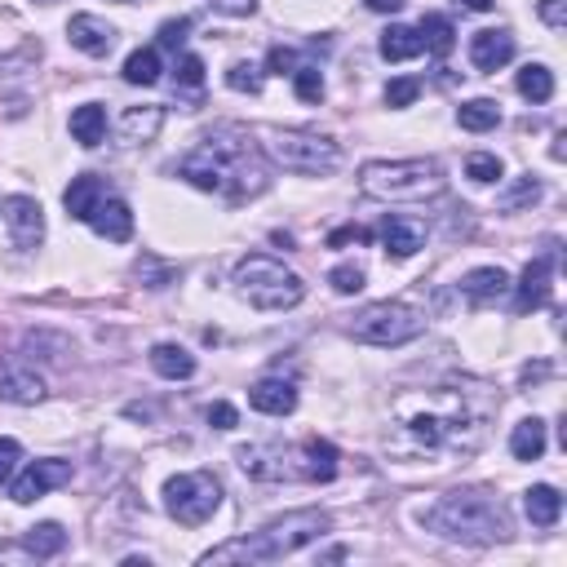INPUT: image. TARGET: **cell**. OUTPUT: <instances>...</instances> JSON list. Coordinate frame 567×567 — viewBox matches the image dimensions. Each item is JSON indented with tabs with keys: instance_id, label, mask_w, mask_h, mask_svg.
Segmentation results:
<instances>
[{
	"instance_id": "836d02e7",
	"label": "cell",
	"mask_w": 567,
	"mask_h": 567,
	"mask_svg": "<svg viewBox=\"0 0 567 567\" xmlns=\"http://www.w3.org/2000/svg\"><path fill=\"white\" fill-rule=\"evenodd\" d=\"M137 279L147 284V289H169V284L178 279V270L165 266V262H156V257H142V262H137Z\"/></svg>"
},
{
	"instance_id": "7a4b0ae2",
	"label": "cell",
	"mask_w": 567,
	"mask_h": 567,
	"mask_svg": "<svg viewBox=\"0 0 567 567\" xmlns=\"http://www.w3.org/2000/svg\"><path fill=\"white\" fill-rule=\"evenodd\" d=\"M178 178H186L191 186H200L208 195H222V200L240 204L266 186V160H262L249 129L222 124L208 137H200V147H191L182 156Z\"/></svg>"
},
{
	"instance_id": "cb8c5ba5",
	"label": "cell",
	"mask_w": 567,
	"mask_h": 567,
	"mask_svg": "<svg viewBox=\"0 0 567 567\" xmlns=\"http://www.w3.org/2000/svg\"><path fill=\"white\" fill-rule=\"evenodd\" d=\"M71 137L81 142V147H98V142L107 137V111L98 102H85L71 111Z\"/></svg>"
},
{
	"instance_id": "ac0fdd59",
	"label": "cell",
	"mask_w": 567,
	"mask_h": 567,
	"mask_svg": "<svg viewBox=\"0 0 567 567\" xmlns=\"http://www.w3.org/2000/svg\"><path fill=\"white\" fill-rule=\"evenodd\" d=\"M107 200V182L98 178V173H85V178H71V186L62 191V204H67V213L76 222H89L94 218V208Z\"/></svg>"
},
{
	"instance_id": "484cf974",
	"label": "cell",
	"mask_w": 567,
	"mask_h": 567,
	"mask_svg": "<svg viewBox=\"0 0 567 567\" xmlns=\"http://www.w3.org/2000/svg\"><path fill=\"white\" fill-rule=\"evenodd\" d=\"M417 36H421V49H425V53H435V58H448L453 45H457V27H453L444 14H425Z\"/></svg>"
},
{
	"instance_id": "7c38bea8",
	"label": "cell",
	"mask_w": 567,
	"mask_h": 567,
	"mask_svg": "<svg viewBox=\"0 0 567 567\" xmlns=\"http://www.w3.org/2000/svg\"><path fill=\"white\" fill-rule=\"evenodd\" d=\"M0 213H5V227L14 236L19 249H40L45 240V213L32 195H10L5 204H0Z\"/></svg>"
},
{
	"instance_id": "3957f363",
	"label": "cell",
	"mask_w": 567,
	"mask_h": 567,
	"mask_svg": "<svg viewBox=\"0 0 567 567\" xmlns=\"http://www.w3.org/2000/svg\"><path fill=\"white\" fill-rule=\"evenodd\" d=\"M328 528H333V519L324 510H293L284 519H270L262 532H249L240 541H227L218 550H208L200 563H279V558L315 545Z\"/></svg>"
},
{
	"instance_id": "83f0119b",
	"label": "cell",
	"mask_w": 567,
	"mask_h": 567,
	"mask_svg": "<svg viewBox=\"0 0 567 567\" xmlns=\"http://www.w3.org/2000/svg\"><path fill=\"white\" fill-rule=\"evenodd\" d=\"M457 120H461V129H470V133H487V129L502 124V107H496L492 98H470V102L457 107Z\"/></svg>"
},
{
	"instance_id": "7bdbcfd3",
	"label": "cell",
	"mask_w": 567,
	"mask_h": 567,
	"mask_svg": "<svg viewBox=\"0 0 567 567\" xmlns=\"http://www.w3.org/2000/svg\"><path fill=\"white\" fill-rule=\"evenodd\" d=\"M208 425H213V431H236L240 412H236L231 403H213V408H208Z\"/></svg>"
},
{
	"instance_id": "4fadbf2b",
	"label": "cell",
	"mask_w": 567,
	"mask_h": 567,
	"mask_svg": "<svg viewBox=\"0 0 567 567\" xmlns=\"http://www.w3.org/2000/svg\"><path fill=\"white\" fill-rule=\"evenodd\" d=\"M0 399L5 403H40L45 377L27 360H0Z\"/></svg>"
},
{
	"instance_id": "8992f818",
	"label": "cell",
	"mask_w": 567,
	"mask_h": 567,
	"mask_svg": "<svg viewBox=\"0 0 567 567\" xmlns=\"http://www.w3.org/2000/svg\"><path fill=\"white\" fill-rule=\"evenodd\" d=\"M236 293L257 311H293L306 298V284L284 262H275L266 253H249L236 266Z\"/></svg>"
},
{
	"instance_id": "f35d334b",
	"label": "cell",
	"mask_w": 567,
	"mask_h": 567,
	"mask_svg": "<svg viewBox=\"0 0 567 567\" xmlns=\"http://www.w3.org/2000/svg\"><path fill=\"white\" fill-rule=\"evenodd\" d=\"M19 461H23V444L0 435V487H5V483L19 474Z\"/></svg>"
},
{
	"instance_id": "bcb514c9",
	"label": "cell",
	"mask_w": 567,
	"mask_h": 567,
	"mask_svg": "<svg viewBox=\"0 0 567 567\" xmlns=\"http://www.w3.org/2000/svg\"><path fill=\"white\" fill-rule=\"evenodd\" d=\"M541 19L550 27H567V0H541Z\"/></svg>"
},
{
	"instance_id": "d590c367",
	"label": "cell",
	"mask_w": 567,
	"mask_h": 567,
	"mask_svg": "<svg viewBox=\"0 0 567 567\" xmlns=\"http://www.w3.org/2000/svg\"><path fill=\"white\" fill-rule=\"evenodd\" d=\"M328 284H333V289L341 293V298H350V293H360L364 289V270L360 266H333V275H328Z\"/></svg>"
},
{
	"instance_id": "ab89813d",
	"label": "cell",
	"mask_w": 567,
	"mask_h": 567,
	"mask_svg": "<svg viewBox=\"0 0 567 567\" xmlns=\"http://www.w3.org/2000/svg\"><path fill=\"white\" fill-rule=\"evenodd\" d=\"M417 94H421V81H412V76L390 81V85H386V107H412Z\"/></svg>"
},
{
	"instance_id": "816d5d0a",
	"label": "cell",
	"mask_w": 567,
	"mask_h": 567,
	"mask_svg": "<svg viewBox=\"0 0 567 567\" xmlns=\"http://www.w3.org/2000/svg\"><path fill=\"white\" fill-rule=\"evenodd\" d=\"M124 5H129V0H124Z\"/></svg>"
},
{
	"instance_id": "2e32d148",
	"label": "cell",
	"mask_w": 567,
	"mask_h": 567,
	"mask_svg": "<svg viewBox=\"0 0 567 567\" xmlns=\"http://www.w3.org/2000/svg\"><path fill=\"white\" fill-rule=\"evenodd\" d=\"M550 270H554V257H550V253L536 257V262H528V270H523V279H519V298H515V311H519V315L541 311V306L550 302Z\"/></svg>"
},
{
	"instance_id": "e575fe53",
	"label": "cell",
	"mask_w": 567,
	"mask_h": 567,
	"mask_svg": "<svg viewBox=\"0 0 567 567\" xmlns=\"http://www.w3.org/2000/svg\"><path fill=\"white\" fill-rule=\"evenodd\" d=\"M536 200H541V182H536V178H519V182L502 195V208H506V213H515V208L536 204Z\"/></svg>"
},
{
	"instance_id": "4316f807",
	"label": "cell",
	"mask_w": 567,
	"mask_h": 567,
	"mask_svg": "<svg viewBox=\"0 0 567 567\" xmlns=\"http://www.w3.org/2000/svg\"><path fill=\"white\" fill-rule=\"evenodd\" d=\"M510 453H515V461H541V453H545V421H536V417L519 421L515 435H510Z\"/></svg>"
},
{
	"instance_id": "f907efd6",
	"label": "cell",
	"mask_w": 567,
	"mask_h": 567,
	"mask_svg": "<svg viewBox=\"0 0 567 567\" xmlns=\"http://www.w3.org/2000/svg\"><path fill=\"white\" fill-rule=\"evenodd\" d=\"M40 5H53V0H40Z\"/></svg>"
},
{
	"instance_id": "d6a6232c",
	"label": "cell",
	"mask_w": 567,
	"mask_h": 567,
	"mask_svg": "<svg viewBox=\"0 0 567 567\" xmlns=\"http://www.w3.org/2000/svg\"><path fill=\"white\" fill-rule=\"evenodd\" d=\"M293 89H298L302 102H319V98H324V76H319V67L302 62V67L293 71Z\"/></svg>"
},
{
	"instance_id": "ba28073f",
	"label": "cell",
	"mask_w": 567,
	"mask_h": 567,
	"mask_svg": "<svg viewBox=\"0 0 567 567\" xmlns=\"http://www.w3.org/2000/svg\"><path fill=\"white\" fill-rule=\"evenodd\" d=\"M222 506V483L218 474L208 470H191V474H178L165 483V510L182 523V528H200L218 515Z\"/></svg>"
},
{
	"instance_id": "4dcf8cb0",
	"label": "cell",
	"mask_w": 567,
	"mask_h": 567,
	"mask_svg": "<svg viewBox=\"0 0 567 567\" xmlns=\"http://www.w3.org/2000/svg\"><path fill=\"white\" fill-rule=\"evenodd\" d=\"M23 545H27L36 558H53V554L67 550V532H62V523H36V528H27Z\"/></svg>"
},
{
	"instance_id": "681fc988",
	"label": "cell",
	"mask_w": 567,
	"mask_h": 567,
	"mask_svg": "<svg viewBox=\"0 0 567 567\" xmlns=\"http://www.w3.org/2000/svg\"><path fill=\"white\" fill-rule=\"evenodd\" d=\"M457 5H466V10H474V14H487L496 0H457Z\"/></svg>"
},
{
	"instance_id": "7dc6e473",
	"label": "cell",
	"mask_w": 567,
	"mask_h": 567,
	"mask_svg": "<svg viewBox=\"0 0 567 567\" xmlns=\"http://www.w3.org/2000/svg\"><path fill=\"white\" fill-rule=\"evenodd\" d=\"M346 240H369V231H360V227H341V231H333V240H328V244L337 249V244H346Z\"/></svg>"
},
{
	"instance_id": "1f68e13d",
	"label": "cell",
	"mask_w": 567,
	"mask_h": 567,
	"mask_svg": "<svg viewBox=\"0 0 567 567\" xmlns=\"http://www.w3.org/2000/svg\"><path fill=\"white\" fill-rule=\"evenodd\" d=\"M421 53V36L412 32V27H390L386 36H382V58L386 62H408V58H417Z\"/></svg>"
},
{
	"instance_id": "f1b7e54d",
	"label": "cell",
	"mask_w": 567,
	"mask_h": 567,
	"mask_svg": "<svg viewBox=\"0 0 567 567\" xmlns=\"http://www.w3.org/2000/svg\"><path fill=\"white\" fill-rule=\"evenodd\" d=\"M160 49H133L124 58V81L129 85H156L160 81Z\"/></svg>"
},
{
	"instance_id": "ee69618b",
	"label": "cell",
	"mask_w": 567,
	"mask_h": 567,
	"mask_svg": "<svg viewBox=\"0 0 567 567\" xmlns=\"http://www.w3.org/2000/svg\"><path fill=\"white\" fill-rule=\"evenodd\" d=\"M186 32H191V19H178V23H165V27H160V45H165V49H178V45L186 40Z\"/></svg>"
},
{
	"instance_id": "44dd1931",
	"label": "cell",
	"mask_w": 567,
	"mask_h": 567,
	"mask_svg": "<svg viewBox=\"0 0 567 567\" xmlns=\"http://www.w3.org/2000/svg\"><path fill=\"white\" fill-rule=\"evenodd\" d=\"M165 124V107H129L120 116V142L124 147H142V142H152Z\"/></svg>"
},
{
	"instance_id": "6da1fadb",
	"label": "cell",
	"mask_w": 567,
	"mask_h": 567,
	"mask_svg": "<svg viewBox=\"0 0 567 567\" xmlns=\"http://www.w3.org/2000/svg\"><path fill=\"white\" fill-rule=\"evenodd\" d=\"M496 412V399L487 386L457 382V386H435L421 395H403L395 403L399 435L412 453L439 457V453H474L487 435V421Z\"/></svg>"
},
{
	"instance_id": "5b68a950",
	"label": "cell",
	"mask_w": 567,
	"mask_h": 567,
	"mask_svg": "<svg viewBox=\"0 0 567 567\" xmlns=\"http://www.w3.org/2000/svg\"><path fill=\"white\" fill-rule=\"evenodd\" d=\"M240 470L266 483H328L337 474V448L328 439L302 444H249L236 453Z\"/></svg>"
},
{
	"instance_id": "8d00e7d4",
	"label": "cell",
	"mask_w": 567,
	"mask_h": 567,
	"mask_svg": "<svg viewBox=\"0 0 567 567\" xmlns=\"http://www.w3.org/2000/svg\"><path fill=\"white\" fill-rule=\"evenodd\" d=\"M227 85H231L236 94H257V89H262V76H257L253 62H236V67L227 71Z\"/></svg>"
},
{
	"instance_id": "c3c4849f",
	"label": "cell",
	"mask_w": 567,
	"mask_h": 567,
	"mask_svg": "<svg viewBox=\"0 0 567 567\" xmlns=\"http://www.w3.org/2000/svg\"><path fill=\"white\" fill-rule=\"evenodd\" d=\"M369 10H377V14H395V10H403V0H369Z\"/></svg>"
},
{
	"instance_id": "f546056e",
	"label": "cell",
	"mask_w": 567,
	"mask_h": 567,
	"mask_svg": "<svg viewBox=\"0 0 567 567\" xmlns=\"http://www.w3.org/2000/svg\"><path fill=\"white\" fill-rule=\"evenodd\" d=\"M519 94H523L528 102H550V98H554V71L541 67V62H528V67L519 71Z\"/></svg>"
},
{
	"instance_id": "52a82bcc",
	"label": "cell",
	"mask_w": 567,
	"mask_h": 567,
	"mask_svg": "<svg viewBox=\"0 0 567 567\" xmlns=\"http://www.w3.org/2000/svg\"><path fill=\"white\" fill-rule=\"evenodd\" d=\"M360 191L373 200H431L444 191L435 160H373L360 169Z\"/></svg>"
},
{
	"instance_id": "b9f144b4",
	"label": "cell",
	"mask_w": 567,
	"mask_h": 567,
	"mask_svg": "<svg viewBox=\"0 0 567 567\" xmlns=\"http://www.w3.org/2000/svg\"><path fill=\"white\" fill-rule=\"evenodd\" d=\"M266 67L275 71V76H293V71H298L302 62H298V53H293L289 45H275V49H270V58H266Z\"/></svg>"
},
{
	"instance_id": "d4e9b609",
	"label": "cell",
	"mask_w": 567,
	"mask_h": 567,
	"mask_svg": "<svg viewBox=\"0 0 567 567\" xmlns=\"http://www.w3.org/2000/svg\"><path fill=\"white\" fill-rule=\"evenodd\" d=\"M152 369H156L160 377H169V382H186V377L195 373V354H186V350L173 346V341H160V346L152 350Z\"/></svg>"
},
{
	"instance_id": "74e56055",
	"label": "cell",
	"mask_w": 567,
	"mask_h": 567,
	"mask_svg": "<svg viewBox=\"0 0 567 567\" xmlns=\"http://www.w3.org/2000/svg\"><path fill=\"white\" fill-rule=\"evenodd\" d=\"M466 178H474V182H483V186H487V182L502 178V160L479 152V156H470V160H466Z\"/></svg>"
},
{
	"instance_id": "d6986e66",
	"label": "cell",
	"mask_w": 567,
	"mask_h": 567,
	"mask_svg": "<svg viewBox=\"0 0 567 567\" xmlns=\"http://www.w3.org/2000/svg\"><path fill=\"white\" fill-rule=\"evenodd\" d=\"M515 58V36L510 32H479L470 40V62L479 71H502Z\"/></svg>"
},
{
	"instance_id": "277c9868",
	"label": "cell",
	"mask_w": 567,
	"mask_h": 567,
	"mask_svg": "<svg viewBox=\"0 0 567 567\" xmlns=\"http://www.w3.org/2000/svg\"><path fill=\"white\" fill-rule=\"evenodd\" d=\"M425 528L461 545H496L510 536V515L492 492L466 487V492L439 496V506L425 510Z\"/></svg>"
},
{
	"instance_id": "ffe728a7",
	"label": "cell",
	"mask_w": 567,
	"mask_h": 567,
	"mask_svg": "<svg viewBox=\"0 0 567 567\" xmlns=\"http://www.w3.org/2000/svg\"><path fill=\"white\" fill-rule=\"evenodd\" d=\"M89 227H94L102 240H111V244H124V240L133 236V213H129V204H124V200H111V195H107V200L94 208Z\"/></svg>"
},
{
	"instance_id": "30bf717a",
	"label": "cell",
	"mask_w": 567,
	"mask_h": 567,
	"mask_svg": "<svg viewBox=\"0 0 567 567\" xmlns=\"http://www.w3.org/2000/svg\"><path fill=\"white\" fill-rule=\"evenodd\" d=\"M421 333H425V315L403 302H377L360 311L350 324V337L369 346H403V341H417Z\"/></svg>"
},
{
	"instance_id": "8fae6325",
	"label": "cell",
	"mask_w": 567,
	"mask_h": 567,
	"mask_svg": "<svg viewBox=\"0 0 567 567\" xmlns=\"http://www.w3.org/2000/svg\"><path fill=\"white\" fill-rule=\"evenodd\" d=\"M62 483H71V461L45 457V461H32L19 479H10V496H14L19 506H32V502H40L45 492H53Z\"/></svg>"
},
{
	"instance_id": "603a6c76",
	"label": "cell",
	"mask_w": 567,
	"mask_h": 567,
	"mask_svg": "<svg viewBox=\"0 0 567 567\" xmlns=\"http://www.w3.org/2000/svg\"><path fill=\"white\" fill-rule=\"evenodd\" d=\"M523 510H528V523H532V528H554L558 515H563V496H558V487L536 483V487L523 492Z\"/></svg>"
},
{
	"instance_id": "5bb4252c",
	"label": "cell",
	"mask_w": 567,
	"mask_h": 567,
	"mask_svg": "<svg viewBox=\"0 0 567 567\" xmlns=\"http://www.w3.org/2000/svg\"><path fill=\"white\" fill-rule=\"evenodd\" d=\"M67 36H71V45H76L81 53H89V58H107L111 45H116V27L107 19H98V14H76V19L67 23Z\"/></svg>"
},
{
	"instance_id": "7402d4cb",
	"label": "cell",
	"mask_w": 567,
	"mask_h": 567,
	"mask_svg": "<svg viewBox=\"0 0 567 567\" xmlns=\"http://www.w3.org/2000/svg\"><path fill=\"white\" fill-rule=\"evenodd\" d=\"M382 244L390 257H412L425 244V227L417 218H386L382 222Z\"/></svg>"
},
{
	"instance_id": "9c48e42d",
	"label": "cell",
	"mask_w": 567,
	"mask_h": 567,
	"mask_svg": "<svg viewBox=\"0 0 567 567\" xmlns=\"http://www.w3.org/2000/svg\"><path fill=\"white\" fill-rule=\"evenodd\" d=\"M266 152L275 165H284L289 173H333L337 160H341V147L333 137H319V133H298V129H279L270 133Z\"/></svg>"
},
{
	"instance_id": "60d3db41",
	"label": "cell",
	"mask_w": 567,
	"mask_h": 567,
	"mask_svg": "<svg viewBox=\"0 0 567 567\" xmlns=\"http://www.w3.org/2000/svg\"><path fill=\"white\" fill-rule=\"evenodd\" d=\"M178 85H182V89H200V85H204V62H200L195 53H182V58H178Z\"/></svg>"
},
{
	"instance_id": "9a60e30c",
	"label": "cell",
	"mask_w": 567,
	"mask_h": 567,
	"mask_svg": "<svg viewBox=\"0 0 567 567\" xmlns=\"http://www.w3.org/2000/svg\"><path fill=\"white\" fill-rule=\"evenodd\" d=\"M249 403L257 412H266V417H289L298 408V390H293V382H284V377H262V382L249 386Z\"/></svg>"
},
{
	"instance_id": "e0dca14e",
	"label": "cell",
	"mask_w": 567,
	"mask_h": 567,
	"mask_svg": "<svg viewBox=\"0 0 567 567\" xmlns=\"http://www.w3.org/2000/svg\"><path fill=\"white\" fill-rule=\"evenodd\" d=\"M461 293L474 302V306H492V302H502L510 293V275L502 266H479L461 279Z\"/></svg>"
},
{
	"instance_id": "f6af8a7d",
	"label": "cell",
	"mask_w": 567,
	"mask_h": 567,
	"mask_svg": "<svg viewBox=\"0 0 567 567\" xmlns=\"http://www.w3.org/2000/svg\"><path fill=\"white\" fill-rule=\"evenodd\" d=\"M213 10H222V14H231V19H249L253 10H257V0H208Z\"/></svg>"
}]
</instances>
